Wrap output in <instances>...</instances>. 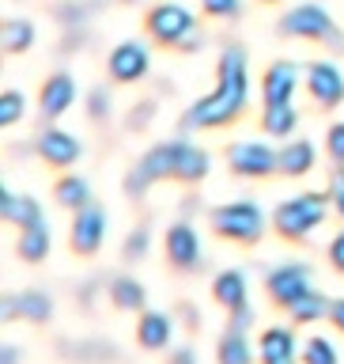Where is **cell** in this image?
Segmentation results:
<instances>
[{
    "label": "cell",
    "instance_id": "33",
    "mask_svg": "<svg viewBox=\"0 0 344 364\" xmlns=\"http://www.w3.org/2000/svg\"><path fill=\"white\" fill-rule=\"evenodd\" d=\"M201 8L216 19H235L243 11V0H201Z\"/></svg>",
    "mask_w": 344,
    "mask_h": 364
},
{
    "label": "cell",
    "instance_id": "35",
    "mask_svg": "<svg viewBox=\"0 0 344 364\" xmlns=\"http://www.w3.org/2000/svg\"><path fill=\"white\" fill-rule=\"evenodd\" d=\"M329 201H333L337 216L344 220V167H337V171H333V178H329Z\"/></svg>",
    "mask_w": 344,
    "mask_h": 364
},
{
    "label": "cell",
    "instance_id": "1",
    "mask_svg": "<svg viewBox=\"0 0 344 364\" xmlns=\"http://www.w3.org/2000/svg\"><path fill=\"white\" fill-rule=\"evenodd\" d=\"M246 50L238 42L223 46L220 65H216V87L204 99H197L193 107L182 114V133L193 129H223L231 125L250 102V73H246Z\"/></svg>",
    "mask_w": 344,
    "mask_h": 364
},
{
    "label": "cell",
    "instance_id": "27",
    "mask_svg": "<svg viewBox=\"0 0 344 364\" xmlns=\"http://www.w3.org/2000/svg\"><path fill=\"white\" fill-rule=\"evenodd\" d=\"M53 190H57V201H61L65 209H72V213L84 209V205H91V186L84 178H76V175H65Z\"/></svg>",
    "mask_w": 344,
    "mask_h": 364
},
{
    "label": "cell",
    "instance_id": "15",
    "mask_svg": "<svg viewBox=\"0 0 344 364\" xmlns=\"http://www.w3.org/2000/svg\"><path fill=\"white\" fill-rule=\"evenodd\" d=\"M53 300L42 289H27L16 296H4V318H27V323H50Z\"/></svg>",
    "mask_w": 344,
    "mask_h": 364
},
{
    "label": "cell",
    "instance_id": "22",
    "mask_svg": "<svg viewBox=\"0 0 344 364\" xmlns=\"http://www.w3.org/2000/svg\"><path fill=\"white\" fill-rule=\"evenodd\" d=\"M216 360L220 364H250L254 360V349H250V341H246V330L227 326V334L220 338V346H216Z\"/></svg>",
    "mask_w": 344,
    "mask_h": 364
},
{
    "label": "cell",
    "instance_id": "13",
    "mask_svg": "<svg viewBox=\"0 0 344 364\" xmlns=\"http://www.w3.org/2000/svg\"><path fill=\"white\" fill-rule=\"evenodd\" d=\"M34 152H38V159H45L50 167H72L76 159L84 156V148H79V141L72 133L57 129V125H45L38 133V141H34Z\"/></svg>",
    "mask_w": 344,
    "mask_h": 364
},
{
    "label": "cell",
    "instance_id": "31",
    "mask_svg": "<svg viewBox=\"0 0 344 364\" xmlns=\"http://www.w3.org/2000/svg\"><path fill=\"white\" fill-rule=\"evenodd\" d=\"M144 255H148V228H136V232H129V239H125L121 258L125 262H136V258H144Z\"/></svg>",
    "mask_w": 344,
    "mask_h": 364
},
{
    "label": "cell",
    "instance_id": "30",
    "mask_svg": "<svg viewBox=\"0 0 344 364\" xmlns=\"http://www.w3.org/2000/svg\"><path fill=\"white\" fill-rule=\"evenodd\" d=\"M23 110H27V102H23L19 91H4V95H0V125H4V129H11V125L23 118Z\"/></svg>",
    "mask_w": 344,
    "mask_h": 364
},
{
    "label": "cell",
    "instance_id": "26",
    "mask_svg": "<svg viewBox=\"0 0 344 364\" xmlns=\"http://www.w3.org/2000/svg\"><path fill=\"white\" fill-rule=\"evenodd\" d=\"M295 122H299V114H295L292 102H284V107H265L261 110V129L269 136H288L295 129Z\"/></svg>",
    "mask_w": 344,
    "mask_h": 364
},
{
    "label": "cell",
    "instance_id": "23",
    "mask_svg": "<svg viewBox=\"0 0 344 364\" xmlns=\"http://www.w3.org/2000/svg\"><path fill=\"white\" fill-rule=\"evenodd\" d=\"M314 144L311 141H288L280 148V171L284 175H306L314 167Z\"/></svg>",
    "mask_w": 344,
    "mask_h": 364
},
{
    "label": "cell",
    "instance_id": "7",
    "mask_svg": "<svg viewBox=\"0 0 344 364\" xmlns=\"http://www.w3.org/2000/svg\"><path fill=\"white\" fill-rule=\"evenodd\" d=\"M227 164L243 178H265L272 171H280V152H272L261 141H235L227 148Z\"/></svg>",
    "mask_w": 344,
    "mask_h": 364
},
{
    "label": "cell",
    "instance_id": "36",
    "mask_svg": "<svg viewBox=\"0 0 344 364\" xmlns=\"http://www.w3.org/2000/svg\"><path fill=\"white\" fill-rule=\"evenodd\" d=\"M152 114H155V102H152V99H144L140 107H133V110H129V129H144V125L152 122Z\"/></svg>",
    "mask_w": 344,
    "mask_h": 364
},
{
    "label": "cell",
    "instance_id": "29",
    "mask_svg": "<svg viewBox=\"0 0 344 364\" xmlns=\"http://www.w3.org/2000/svg\"><path fill=\"white\" fill-rule=\"evenodd\" d=\"M34 42V23L30 19H8L4 23V53H23Z\"/></svg>",
    "mask_w": 344,
    "mask_h": 364
},
{
    "label": "cell",
    "instance_id": "8",
    "mask_svg": "<svg viewBox=\"0 0 344 364\" xmlns=\"http://www.w3.org/2000/svg\"><path fill=\"white\" fill-rule=\"evenodd\" d=\"M265 292L272 304L280 307H292L299 296L311 292V269L303 262H284V266H272L269 277H265Z\"/></svg>",
    "mask_w": 344,
    "mask_h": 364
},
{
    "label": "cell",
    "instance_id": "25",
    "mask_svg": "<svg viewBox=\"0 0 344 364\" xmlns=\"http://www.w3.org/2000/svg\"><path fill=\"white\" fill-rule=\"evenodd\" d=\"M329 307H333V304H329L322 292H314V289H311L306 296H299V300H295L288 311H292L295 323H318V318H329Z\"/></svg>",
    "mask_w": 344,
    "mask_h": 364
},
{
    "label": "cell",
    "instance_id": "11",
    "mask_svg": "<svg viewBox=\"0 0 344 364\" xmlns=\"http://www.w3.org/2000/svg\"><path fill=\"white\" fill-rule=\"evenodd\" d=\"M148 50L140 42H121V46H113L110 57H106V73L113 84H136V80H144L148 76Z\"/></svg>",
    "mask_w": 344,
    "mask_h": 364
},
{
    "label": "cell",
    "instance_id": "21",
    "mask_svg": "<svg viewBox=\"0 0 344 364\" xmlns=\"http://www.w3.org/2000/svg\"><path fill=\"white\" fill-rule=\"evenodd\" d=\"M16 255L23 262H42L50 255V224H30V228H19V239H16Z\"/></svg>",
    "mask_w": 344,
    "mask_h": 364
},
{
    "label": "cell",
    "instance_id": "14",
    "mask_svg": "<svg viewBox=\"0 0 344 364\" xmlns=\"http://www.w3.org/2000/svg\"><path fill=\"white\" fill-rule=\"evenodd\" d=\"M295 87H299V68L292 61L269 65L265 76H261V99H265V107H284V102H292Z\"/></svg>",
    "mask_w": 344,
    "mask_h": 364
},
{
    "label": "cell",
    "instance_id": "38",
    "mask_svg": "<svg viewBox=\"0 0 344 364\" xmlns=\"http://www.w3.org/2000/svg\"><path fill=\"white\" fill-rule=\"evenodd\" d=\"M250 323H254V311H250V307H238V311H231V326H235V330H246Z\"/></svg>",
    "mask_w": 344,
    "mask_h": 364
},
{
    "label": "cell",
    "instance_id": "32",
    "mask_svg": "<svg viewBox=\"0 0 344 364\" xmlns=\"http://www.w3.org/2000/svg\"><path fill=\"white\" fill-rule=\"evenodd\" d=\"M326 152H329V159H333L337 167H344V122L329 125V133H326Z\"/></svg>",
    "mask_w": 344,
    "mask_h": 364
},
{
    "label": "cell",
    "instance_id": "43",
    "mask_svg": "<svg viewBox=\"0 0 344 364\" xmlns=\"http://www.w3.org/2000/svg\"><path fill=\"white\" fill-rule=\"evenodd\" d=\"M125 4H136V0H125Z\"/></svg>",
    "mask_w": 344,
    "mask_h": 364
},
{
    "label": "cell",
    "instance_id": "20",
    "mask_svg": "<svg viewBox=\"0 0 344 364\" xmlns=\"http://www.w3.org/2000/svg\"><path fill=\"white\" fill-rule=\"evenodd\" d=\"M170 334H174V323H170V315L163 311H144L140 323H136V341H140L144 349H163Z\"/></svg>",
    "mask_w": 344,
    "mask_h": 364
},
{
    "label": "cell",
    "instance_id": "10",
    "mask_svg": "<svg viewBox=\"0 0 344 364\" xmlns=\"http://www.w3.org/2000/svg\"><path fill=\"white\" fill-rule=\"evenodd\" d=\"M163 250H167V262H170L174 269H182V273L197 269L201 262H204V255H201V235H197V228L186 224V220H178V224L167 232Z\"/></svg>",
    "mask_w": 344,
    "mask_h": 364
},
{
    "label": "cell",
    "instance_id": "39",
    "mask_svg": "<svg viewBox=\"0 0 344 364\" xmlns=\"http://www.w3.org/2000/svg\"><path fill=\"white\" fill-rule=\"evenodd\" d=\"M329 323H333L340 334H344V296H340V300H333V307H329Z\"/></svg>",
    "mask_w": 344,
    "mask_h": 364
},
{
    "label": "cell",
    "instance_id": "28",
    "mask_svg": "<svg viewBox=\"0 0 344 364\" xmlns=\"http://www.w3.org/2000/svg\"><path fill=\"white\" fill-rule=\"evenodd\" d=\"M299 357H303V364H340V353H337V346H333L326 334L306 338Z\"/></svg>",
    "mask_w": 344,
    "mask_h": 364
},
{
    "label": "cell",
    "instance_id": "42",
    "mask_svg": "<svg viewBox=\"0 0 344 364\" xmlns=\"http://www.w3.org/2000/svg\"><path fill=\"white\" fill-rule=\"evenodd\" d=\"M0 364H19V353L11 349V346H4V353H0Z\"/></svg>",
    "mask_w": 344,
    "mask_h": 364
},
{
    "label": "cell",
    "instance_id": "6",
    "mask_svg": "<svg viewBox=\"0 0 344 364\" xmlns=\"http://www.w3.org/2000/svg\"><path fill=\"white\" fill-rule=\"evenodd\" d=\"M144 31L152 34L159 46H182L193 31H197V16H193L186 4H178V0H163V4L148 8Z\"/></svg>",
    "mask_w": 344,
    "mask_h": 364
},
{
    "label": "cell",
    "instance_id": "2",
    "mask_svg": "<svg viewBox=\"0 0 344 364\" xmlns=\"http://www.w3.org/2000/svg\"><path fill=\"white\" fill-rule=\"evenodd\" d=\"M209 175V152L193 148L189 141H163L136 159V167L125 175V193H140L159 178H178V182H201Z\"/></svg>",
    "mask_w": 344,
    "mask_h": 364
},
{
    "label": "cell",
    "instance_id": "12",
    "mask_svg": "<svg viewBox=\"0 0 344 364\" xmlns=\"http://www.w3.org/2000/svg\"><path fill=\"white\" fill-rule=\"evenodd\" d=\"M306 91L314 95L318 107H340L344 102V76L333 61H314L306 65Z\"/></svg>",
    "mask_w": 344,
    "mask_h": 364
},
{
    "label": "cell",
    "instance_id": "41",
    "mask_svg": "<svg viewBox=\"0 0 344 364\" xmlns=\"http://www.w3.org/2000/svg\"><path fill=\"white\" fill-rule=\"evenodd\" d=\"M170 364H197V353H193V349H174Z\"/></svg>",
    "mask_w": 344,
    "mask_h": 364
},
{
    "label": "cell",
    "instance_id": "4",
    "mask_svg": "<svg viewBox=\"0 0 344 364\" xmlns=\"http://www.w3.org/2000/svg\"><path fill=\"white\" fill-rule=\"evenodd\" d=\"M326 220V198L322 193H299V198L292 201H280L277 213H272V228L292 239V243H299V239H306L314 232V228H322Z\"/></svg>",
    "mask_w": 344,
    "mask_h": 364
},
{
    "label": "cell",
    "instance_id": "19",
    "mask_svg": "<svg viewBox=\"0 0 344 364\" xmlns=\"http://www.w3.org/2000/svg\"><path fill=\"white\" fill-rule=\"evenodd\" d=\"M0 213H4V220L16 224V228H30V224H42V220H45L38 201H34V198H23V193H11L8 186L0 190Z\"/></svg>",
    "mask_w": 344,
    "mask_h": 364
},
{
    "label": "cell",
    "instance_id": "24",
    "mask_svg": "<svg viewBox=\"0 0 344 364\" xmlns=\"http://www.w3.org/2000/svg\"><path fill=\"white\" fill-rule=\"evenodd\" d=\"M110 304L118 311H140L144 307V284L136 277H113L110 281Z\"/></svg>",
    "mask_w": 344,
    "mask_h": 364
},
{
    "label": "cell",
    "instance_id": "40",
    "mask_svg": "<svg viewBox=\"0 0 344 364\" xmlns=\"http://www.w3.org/2000/svg\"><path fill=\"white\" fill-rule=\"evenodd\" d=\"M178 311H182V318H186V326H189V330H197V326H201V315H197V311H193V307H189V304H182V307H178Z\"/></svg>",
    "mask_w": 344,
    "mask_h": 364
},
{
    "label": "cell",
    "instance_id": "34",
    "mask_svg": "<svg viewBox=\"0 0 344 364\" xmlns=\"http://www.w3.org/2000/svg\"><path fill=\"white\" fill-rule=\"evenodd\" d=\"M87 114H91L95 122L106 118V114H110V91H102V87L91 91V95H87Z\"/></svg>",
    "mask_w": 344,
    "mask_h": 364
},
{
    "label": "cell",
    "instance_id": "17",
    "mask_svg": "<svg viewBox=\"0 0 344 364\" xmlns=\"http://www.w3.org/2000/svg\"><path fill=\"white\" fill-rule=\"evenodd\" d=\"M246 292H250V284H246V273L243 269H220V273H216L212 296H216V304L227 307V311L246 307Z\"/></svg>",
    "mask_w": 344,
    "mask_h": 364
},
{
    "label": "cell",
    "instance_id": "16",
    "mask_svg": "<svg viewBox=\"0 0 344 364\" xmlns=\"http://www.w3.org/2000/svg\"><path fill=\"white\" fill-rule=\"evenodd\" d=\"M76 102V80L68 73H53L38 91V107L45 118H61V114Z\"/></svg>",
    "mask_w": 344,
    "mask_h": 364
},
{
    "label": "cell",
    "instance_id": "3",
    "mask_svg": "<svg viewBox=\"0 0 344 364\" xmlns=\"http://www.w3.org/2000/svg\"><path fill=\"white\" fill-rule=\"evenodd\" d=\"M280 34H292V38H306V42H326L329 50H344V34L333 23V16L322 4H299L292 8L288 16H280Z\"/></svg>",
    "mask_w": 344,
    "mask_h": 364
},
{
    "label": "cell",
    "instance_id": "9",
    "mask_svg": "<svg viewBox=\"0 0 344 364\" xmlns=\"http://www.w3.org/2000/svg\"><path fill=\"white\" fill-rule=\"evenodd\" d=\"M102 239H106V209H102V205H84V209H76L72 232H68V243H72L76 255L91 258L102 247Z\"/></svg>",
    "mask_w": 344,
    "mask_h": 364
},
{
    "label": "cell",
    "instance_id": "5",
    "mask_svg": "<svg viewBox=\"0 0 344 364\" xmlns=\"http://www.w3.org/2000/svg\"><path fill=\"white\" fill-rule=\"evenodd\" d=\"M212 228L216 235L231 239V243H257L265 232V213L254 201H227L212 209Z\"/></svg>",
    "mask_w": 344,
    "mask_h": 364
},
{
    "label": "cell",
    "instance_id": "37",
    "mask_svg": "<svg viewBox=\"0 0 344 364\" xmlns=\"http://www.w3.org/2000/svg\"><path fill=\"white\" fill-rule=\"evenodd\" d=\"M329 262H333V269L344 273V232H337L333 243H329Z\"/></svg>",
    "mask_w": 344,
    "mask_h": 364
},
{
    "label": "cell",
    "instance_id": "18",
    "mask_svg": "<svg viewBox=\"0 0 344 364\" xmlns=\"http://www.w3.org/2000/svg\"><path fill=\"white\" fill-rule=\"evenodd\" d=\"M261 364H295V334L288 326H269L261 334Z\"/></svg>",
    "mask_w": 344,
    "mask_h": 364
}]
</instances>
